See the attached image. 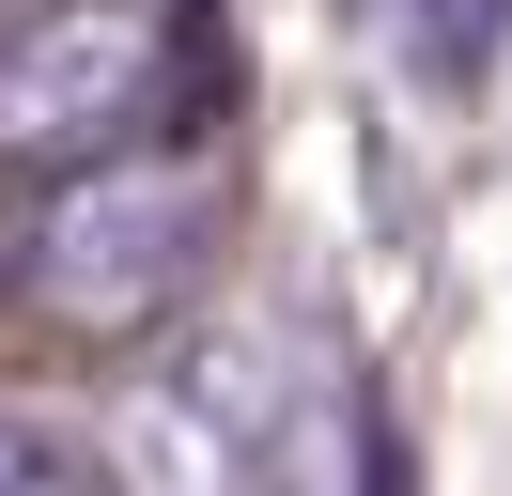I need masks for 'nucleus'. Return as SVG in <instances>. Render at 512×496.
<instances>
[{
  "label": "nucleus",
  "mask_w": 512,
  "mask_h": 496,
  "mask_svg": "<svg viewBox=\"0 0 512 496\" xmlns=\"http://www.w3.org/2000/svg\"><path fill=\"white\" fill-rule=\"evenodd\" d=\"M233 233V171L187 140H140V155H94V171H47V202L16 217V310L63 341H140L202 295Z\"/></svg>",
  "instance_id": "obj_1"
},
{
  "label": "nucleus",
  "mask_w": 512,
  "mask_h": 496,
  "mask_svg": "<svg viewBox=\"0 0 512 496\" xmlns=\"http://www.w3.org/2000/svg\"><path fill=\"white\" fill-rule=\"evenodd\" d=\"M202 78L187 0H32L0 31V155L16 171H94L140 155Z\"/></svg>",
  "instance_id": "obj_2"
},
{
  "label": "nucleus",
  "mask_w": 512,
  "mask_h": 496,
  "mask_svg": "<svg viewBox=\"0 0 512 496\" xmlns=\"http://www.w3.org/2000/svg\"><path fill=\"white\" fill-rule=\"evenodd\" d=\"M373 16H388V47H404L419 78H450V93H481L497 47H512V0H373Z\"/></svg>",
  "instance_id": "obj_3"
},
{
  "label": "nucleus",
  "mask_w": 512,
  "mask_h": 496,
  "mask_svg": "<svg viewBox=\"0 0 512 496\" xmlns=\"http://www.w3.org/2000/svg\"><path fill=\"white\" fill-rule=\"evenodd\" d=\"M0 496H109V450L47 403H0Z\"/></svg>",
  "instance_id": "obj_4"
}]
</instances>
